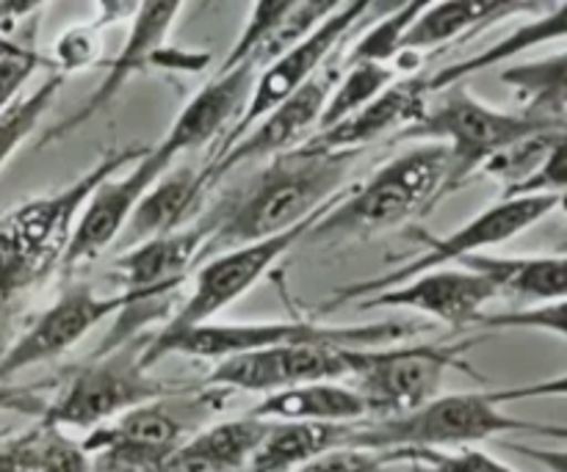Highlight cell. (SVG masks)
<instances>
[{"label": "cell", "mask_w": 567, "mask_h": 472, "mask_svg": "<svg viewBox=\"0 0 567 472\" xmlns=\"http://www.w3.org/2000/svg\"><path fill=\"white\" fill-rule=\"evenodd\" d=\"M358 158L360 153H330L310 144L271 158L199 221L205 230L203 258L282 235L313 219L347 188V175Z\"/></svg>", "instance_id": "6da1fadb"}, {"label": "cell", "mask_w": 567, "mask_h": 472, "mask_svg": "<svg viewBox=\"0 0 567 472\" xmlns=\"http://www.w3.org/2000/svg\"><path fill=\"white\" fill-rule=\"evenodd\" d=\"M567 381L557 376L551 381L526 387H504L491 392H457V396H435L424 407L396 418H365L352 423L349 448H363L377 453L402 451H452L485 442L491 437L529 431V434H551L563 440L565 429L515 420L502 412L504 403L535 396H565Z\"/></svg>", "instance_id": "7a4b0ae2"}, {"label": "cell", "mask_w": 567, "mask_h": 472, "mask_svg": "<svg viewBox=\"0 0 567 472\" xmlns=\"http://www.w3.org/2000/svg\"><path fill=\"white\" fill-rule=\"evenodd\" d=\"M449 149L443 144H413L408 153L382 164L360 186H347L330 210L308 230L305 241H343L374 235L430 213L441 202Z\"/></svg>", "instance_id": "3957f363"}, {"label": "cell", "mask_w": 567, "mask_h": 472, "mask_svg": "<svg viewBox=\"0 0 567 472\" xmlns=\"http://www.w3.org/2000/svg\"><path fill=\"white\" fill-rule=\"evenodd\" d=\"M421 332L413 321H377L363 326H324L310 321H260V324H210L194 326L172 337H150L144 348V368L153 370L161 359L181 354L194 359H230L241 354L286 346L332 348H380L399 346Z\"/></svg>", "instance_id": "277c9868"}, {"label": "cell", "mask_w": 567, "mask_h": 472, "mask_svg": "<svg viewBox=\"0 0 567 472\" xmlns=\"http://www.w3.org/2000/svg\"><path fill=\"white\" fill-rule=\"evenodd\" d=\"M227 396L225 390L188 385L89 431L81 442L89 472H158L188 437L197 434L205 418L225 407Z\"/></svg>", "instance_id": "5b68a950"}, {"label": "cell", "mask_w": 567, "mask_h": 472, "mask_svg": "<svg viewBox=\"0 0 567 472\" xmlns=\"http://www.w3.org/2000/svg\"><path fill=\"white\" fill-rule=\"evenodd\" d=\"M150 337L144 332L122 337L120 343L103 348L97 357L72 370L59 385L53 401H48L39 426L55 431L75 429L89 434L142 403L183 390L181 385L155 379L150 368H144L142 357Z\"/></svg>", "instance_id": "8992f818"}, {"label": "cell", "mask_w": 567, "mask_h": 472, "mask_svg": "<svg viewBox=\"0 0 567 472\" xmlns=\"http://www.w3.org/2000/svg\"><path fill=\"white\" fill-rule=\"evenodd\" d=\"M546 122L526 116L524 111H502L482 103L465 83L446 88L437 103H426L419 119L391 138L393 144H443L449 149V169L443 180L441 199L471 182L480 175L485 160L502 153L507 144L529 136L535 130H548Z\"/></svg>", "instance_id": "52a82bcc"}, {"label": "cell", "mask_w": 567, "mask_h": 472, "mask_svg": "<svg viewBox=\"0 0 567 472\" xmlns=\"http://www.w3.org/2000/svg\"><path fill=\"white\" fill-rule=\"evenodd\" d=\"M482 337L435 346H380L343 348V365L352 390L369 407V418H396L424 407L441 396V385L452 368L471 370L463 354L480 346Z\"/></svg>", "instance_id": "ba28073f"}, {"label": "cell", "mask_w": 567, "mask_h": 472, "mask_svg": "<svg viewBox=\"0 0 567 472\" xmlns=\"http://www.w3.org/2000/svg\"><path fill=\"white\" fill-rule=\"evenodd\" d=\"M563 208V197H518V199H498L496 204L476 213L474 219L465 221L460 230L449 232V235H430V232H419L426 243V252L419 254L410 263L399 265V269L385 271V274L374 276V280L352 282L347 287H338L330 298L324 302V313L343 307V304H358L360 298H369L374 293L391 291V287L402 285V282L413 280V276L424 274V271L443 269L449 263H460L471 254L487 252L493 247L513 241L515 235L526 232L529 227L540 224L543 219Z\"/></svg>", "instance_id": "9c48e42d"}, {"label": "cell", "mask_w": 567, "mask_h": 472, "mask_svg": "<svg viewBox=\"0 0 567 472\" xmlns=\"http://www.w3.org/2000/svg\"><path fill=\"white\" fill-rule=\"evenodd\" d=\"M388 9H391V3H369V0L338 3L336 9H332V14H327L308 36L299 39V42L291 44L288 50H282L275 61H269V64L258 72L252 97H249L241 119L221 136L219 147H216V153H210L208 160L219 158V155L225 153V149H230L255 122L264 119L269 111H275L277 105L286 103L288 97H293L305 83L313 81V77L324 70L332 50L341 42H347V36L354 28L363 25L365 20H374V17H380L382 11Z\"/></svg>", "instance_id": "30bf717a"}, {"label": "cell", "mask_w": 567, "mask_h": 472, "mask_svg": "<svg viewBox=\"0 0 567 472\" xmlns=\"http://www.w3.org/2000/svg\"><path fill=\"white\" fill-rule=\"evenodd\" d=\"M341 193H336L313 219L293 227V230L282 232V235L266 238V241L258 243H247V247L230 249V252L214 254V258L205 260L197 269V274H194L188 298L175 310V315L155 332V337L181 335V332L194 329V326L210 324L216 315L225 313V310L230 307V304H236L244 293L252 291V285H258V280H264V276L269 274V271L275 269L299 241H305L310 227L336 204V199L341 197Z\"/></svg>", "instance_id": "8fae6325"}, {"label": "cell", "mask_w": 567, "mask_h": 472, "mask_svg": "<svg viewBox=\"0 0 567 472\" xmlns=\"http://www.w3.org/2000/svg\"><path fill=\"white\" fill-rule=\"evenodd\" d=\"M144 153H147V147H138V144L136 147L111 149L92 169L83 171L78 180H72L61 191L48 193V197H33L28 202L17 204L14 210H9L0 219V227H6L14 235V241L31 254L33 263L48 276L50 271L59 269L66 241H70L72 230L78 224V216L86 208L94 188L109 180V177L125 171L131 164H136Z\"/></svg>", "instance_id": "7c38bea8"}, {"label": "cell", "mask_w": 567, "mask_h": 472, "mask_svg": "<svg viewBox=\"0 0 567 472\" xmlns=\"http://www.w3.org/2000/svg\"><path fill=\"white\" fill-rule=\"evenodd\" d=\"M125 310L120 293L100 296L92 285H70L61 296L25 326L20 337L0 354V385H11L17 374L59 359L81 343L94 326Z\"/></svg>", "instance_id": "4fadbf2b"}, {"label": "cell", "mask_w": 567, "mask_h": 472, "mask_svg": "<svg viewBox=\"0 0 567 472\" xmlns=\"http://www.w3.org/2000/svg\"><path fill=\"white\" fill-rule=\"evenodd\" d=\"M172 166L164 155L155 147H147V153L136 160V164L127 166V171L109 177L105 182H100L94 188V193L89 197L86 208L78 216V224L72 230L70 241H66L64 254H61L59 269H64L66 274L81 265L92 263L100 254L109 252L111 247L120 238L122 227L131 219L133 208L138 204V199L155 186L164 171H169Z\"/></svg>", "instance_id": "5bb4252c"}, {"label": "cell", "mask_w": 567, "mask_h": 472, "mask_svg": "<svg viewBox=\"0 0 567 472\" xmlns=\"http://www.w3.org/2000/svg\"><path fill=\"white\" fill-rule=\"evenodd\" d=\"M338 81V70H321L310 83H305L293 97L277 105L275 111L255 122L230 149L219 155V158L208 160L199 169L205 186H214L219 177L230 175L238 166L249 164V160H271L277 155L293 153L308 141V133L319 127L321 108H324L327 97H330L332 86Z\"/></svg>", "instance_id": "9a60e30c"}, {"label": "cell", "mask_w": 567, "mask_h": 472, "mask_svg": "<svg viewBox=\"0 0 567 472\" xmlns=\"http://www.w3.org/2000/svg\"><path fill=\"white\" fill-rule=\"evenodd\" d=\"M341 379H347L343 348L286 346L221 359L205 376L203 387L225 392H258V396H271V392L291 390V387Z\"/></svg>", "instance_id": "2e32d148"}, {"label": "cell", "mask_w": 567, "mask_h": 472, "mask_svg": "<svg viewBox=\"0 0 567 472\" xmlns=\"http://www.w3.org/2000/svg\"><path fill=\"white\" fill-rule=\"evenodd\" d=\"M205 252V230L203 224H188L172 235L155 238V241L138 243L116 254L111 263L120 296L125 298V313L136 310L138 321H147L144 307L169 298L177 287L192 274V265Z\"/></svg>", "instance_id": "e0dca14e"}, {"label": "cell", "mask_w": 567, "mask_h": 472, "mask_svg": "<svg viewBox=\"0 0 567 472\" xmlns=\"http://www.w3.org/2000/svg\"><path fill=\"white\" fill-rule=\"evenodd\" d=\"M496 291L482 280L480 274L465 269H435L391 287V291L374 293L369 298H360V310L393 307L410 310V313L426 315L432 321L463 329L476 326L485 315V307L496 302Z\"/></svg>", "instance_id": "ac0fdd59"}, {"label": "cell", "mask_w": 567, "mask_h": 472, "mask_svg": "<svg viewBox=\"0 0 567 472\" xmlns=\"http://www.w3.org/2000/svg\"><path fill=\"white\" fill-rule=\"evenodd\" d=\"M183 3H138L136 14L131 20V33H127V42L120 53L114 55V61L109 64V75L105 81L89 94V99L83 103L81 111H75L72 116H66L61 125H55L53 130L44 133L42 144L55 141V138L70 136L72 130H78L81 125H86L89 119L100 114V111L109 108L111 99L120 97L122 88L127 86V81L142 72L161 66L164 59L166 36L175 28L177 17H181Z\"/></svg>", "instance_id": "d6986e66"}, {"label": "cell", "mask_w": 567, "mask_h": 472, "mask_svg": "<svg viewBox=\"0 0 567 472\" xmlns=\"http://www.w3.org/2000/svg\"><path fill=\"white\" fill-rule=\"evenodd\" d=\"M260 66L241 64L236 70L216 72L210 83H205L197 94L186 103V108L172 122L169 133L155 144L161 155L169 164H177L183 155L203 149L216 136H225L247 108L252 97L255 81H258Z\"/></svg>", "instance_id": "ffe728a7"}, {"label": "cell", "mask_w": 567, "mask_h": 472, "mask_svg": "<svg viewBox=\"0 0 567 472\" xmlns=\"http://www.w3.org/2000/svg\"><path fill=\"white\" fill-rule=\"evenodd\" d=\"M205 191H208V186L203 182L199 169H192V164H175L138 199L131 219L122 227L120 238L111 249H116V254H120L125 249L138 247V243L155 241V238L172 235V232L188 227V219L203 204Z\"/></svg>", "instance_id": "44dd1931"}, {"label": "cell", "mask_w": 567, "mask_h": 472, "mask_svg": "<svg viewBox=\"0 0 567 472\" xmlns=\"http://www.w3.org/2000/svg\"><path fill=\"white\" fill-rule=\"evenodd\" d=\"M338 3H288V0H275V3H255L249 9V20L238 42L227 53L225 64L219 72L236 70L241 64H255L264 70L269 61H275L282 50L297 44L299 39L308 36L327 14H332Z\"/></svg>", "instance_id": "7402d4cb"}, {"label": "cell", "mask_w": 567, "mask_h": 472, "mask_svg": "<svg viewBox=\"0 0 567 472\" xmlns=\"http://www.w3.org/2000/svg\"><path fill=\"white\" fill-rule=\"evenodd\" d=\"M421 81H424V77L396 81L393 86H388L380 97L371 99L365 108H360L358 114L347 116V119L327 127V130H316L313 136H308L305 144H310V147L316 149H330V153L363 155V149L369 147V144H374L377 138L388 136L391 130H404L410 122L419 119V114L426 105V94ZM396 133H393V136H396Z\"/></svg>", "instance_id": "603a6c76"}, {"label": "cell", "mask_w": 567, "mask_h": 472, "mask_svg": "<svg viewBox=\"0 0 567 472\" xmlns=\"http://www.w3.org/2000/svg\"><path fill=\"white\" fill-rule=\"evenodd\" d=\"M266 429L269 423L252 415L205 426L188 437L158 472H247Z\"/></svg>", "instance_id": "cb8c5ba5"}, {"label": "cell", "mask_w": 567, "mask_h": 472, "mask_svg": "<svg viewBox=\"0 0 567 472\" xmlns=\"http://www.w3.org/2000/svg\"><path fill=\"white\" fill-rule=\"evenodd\" d=\"M460 269L480 274L496 296L526 298L535 304L565 302L567 258L565 254H537V258H498L480 252L460 260Z\"/></svg>", "instance_id": "d4e9b609"}, {"label": "cell", "mask_w": 567, "mask_h": 472, "mask_svg": "<svg viewBox=\"0 0 567 472\" xmlns=\"http://www.w3.org/2000/svg\"><path fill=\"white\" fill-rule=\"evenodd\" d=\"M247 415L266 423H360L369 418V407L349 385L316 381L291 390L264 396Z\"/></svg>", "instance_id": "484cf974"}, {"label": "cell", "mask_w": 567, "mask_h": 472, "mask_svg": "<svg viewBox=\"0 0 567 472\" xmlns=\"http://www.w3.org/2000/svg\"><path fill=\"white\" fill-rule=\"evenodd\" d=\"M548 6L537 3H449V0H437V3H421L419 14H415L413 25L408 28L402 39V50L399 53L421 55L424 59L426 50L443 48L452 44L454 39L465 36V33L476 31L482 25L504 20V17L524 14V11H546Z\"/></svg>", "instance_id": "4316f807"}, {"label": "cell", "mask_w": 567, "mask_h": 472, "mask_svg": "<svg viewBox=\"0 0 567 472\" xmlns=\"http://www.w3.org/2000/svg\"><path fill=\"white\" fill-rule=\"evenodd\" d=\"M352 423H269L247 472H293L336 448H349Z\"/></svg>", "instance_id": "83f0119b"}, {"label": "cell", "mask_w": 567, "mask_h": 472, "mask_svg": "<svg viewBox=\"0 0 567 472\" xmlns=\"http://www.w3.org/2000/svg\"><path fill=\"white\" fill-rule=\"evenodd\" d=\"M565 28H567V6L554 3L551 9L543 11L540 17H535V20L526 22V25L515 28V31L509 33V36H504L502 42H493L491 48L482 50V53L471 55V59L460 61V64H449L446 70L435 72L432 77L421 81L424 94L430 97V94L443 92V88H452L457 86V83H465V77L476 75L480 70H487V66L493 64H507V61L518 59L520 53L548 42V39H563Z\"/></svg>", "instance_id": "f1b7e54d"}, {"label": "cell", "mask_w": 567, "mask_h": 472, "mask_svg": "<svg viewBox=\"0 0 567 472\" xmlns=\"http://www.w3.org/2000/svg\"><path fill=\"white\" fill-rule=\"evenodd\" d=\"M502 81L524 99V114L554 127H567V55L557 53L532 64L509 66Z\"/></svg>", "instance_id": "f546056e"}, {"label": "cell", "mask_w": 567, "mask_h": 472, "mask_svg": "<svg viewBox=\"0 0 567 472\" xmlns=\"http://www.w3.org/2000/svg\"><path fill=\"white\" fill-rule=\"evenodd\" d=\"M565 130L567 127H548V130H535L529 133V136L518 138V141L507 144L502 153H496L491 160H485L480 175L502 182V197H507L515 188L524 186V182L551 158L554 149L567 144Z\"/></svg>", "instance_id": "4dcf8cb0"}, {"label": "cell", "mask_w": 567, "mask_h": 472, "mask_svg": "<svg viewBox=\"0 0 567 472\" xmlns=\"http://www.w3.org/2000/svg\"><path fill=\"white\" fill-rule=\"evenodd\" d=\"M396 83V72L393 66L385 64H347V72L338 75L336 86H332L330 97H327L324 108H321L319 127L316 130H327V127L338 125L347 116L358 114L360 108L380 97L388 86Z\"/></svg>", "instance_id": "1f68e13d"}, {"label": "cell", "mask_w": 567, "mask_h": 472, "mask_svg": "<svg viewBox=\"0 0 567 472\" xmlns=\"http://www.w3.org/2000/svg\"><path fill=\"white\" fill-rule=\"evenodd\" d=\"M42 9L44 6H37L11 39L0 36V114L20 99L22 86L44 61L37 50Z\"/></svg>", "instance_id": "d6a6232c"}, {"label": "cell", "mask_w": 567, "mask_h": 472, "mask_svg": "<svg viewBox=\"0 0 567 472\" xmlns=\"http://www.w3.org/2000/svg\"><path fill=\"white\" fill-rule=\"evenodd\" d=\"M61 86H64V75L50 70L48 77L33 92H28L25 97H20L11 108L0 114V169L25 144V138L37 130L42 116L53 108Z\"/></svg>", "instance_id": "836d02e7"}, {"label": "cell", "mask_w": 567, "mask_h": 472, "mask_svg": "<svg viewBox=\"0 0 567 472\" xmlns=\"http://www.w3.org/2000/svg\"><path fill=\"white\" fill-rule=\"evenodd\" d=\"M421 3H393L385 14L374 20V25L360 33L358 42L347 53V64H385L391 66L402 50V39L413 25ZM343 64V66H347Z\"/></svg>", "instance_id": "e575fe53"}, {"label": "cell", "mask_w": 567, "mask_h": 472, "mask_svg": "<svg viewBox=\"0 0 567 472\" xmlns=\"http://www.w3.org/2000/svg\"><path fill=\"white\" fill-rule=\"evenodd\" d=\"M391 462H415L421 472H518L482 448H452V451H402L388 453Z\"/></svg>", "instance_id": "d590c367"}, {"label": "cell", "mask_w": 567, "mask_h": 472, "mask_svg": "<svg viewBox=\"0 0 567 472\" xmlns=\"http://www.w3.org/2000/svg\"><path fill=\"white\" fill-rule=\"evenodd\" d=\"M44 280V271L33 263L31 254L14 241L6 227H0V304L11 302L17 293L39 285Z\"/></svg>", "instance_id": "8d00e7d4"}, {"label": "cell", "mask_w": 567, "mask_h": 472, "mask_svg": "<svg viewBox=\"0 0 567 472\" xmlns=\"http://www.w3.org/2000/svg\"><path fill=\"white\" fill-rule=\"evenodd\" d=\"M37 472H89V457L81 442L70 440L64 431L42 426Z\"/></svg>", "instance_id": "74e56055"}, {"label": "cell", "mask_w": 567, "mask_h": 472, "mask_svg": "<svg viewBox=\"0 0 567 472\" xmlns=\"http://www.w3.org/2000/svg\"><path fill=\"white\" fill-rule=\"evenodd\" d=\"M97 28L89 22V25H75L59 39L55 44V66L53 70L59 75H70V72L83 70V66L94 64L100 55V39Z\"/></svg>", "instance_id": "f35d334b"}, {"label": "cell", "mask_w": 567, "mask_h": 472, "mask_svg": "<svg viewBox=\"0 0 567 472\" xmlns=\"http://www.w3.org/2000/svg\"><path fill=\"white\" fill-rule=\"evenodd\" d=\"M391 464L388 453L363 451V448H336L293 472H388Z\"/></svg>", "instance_id": "ab89813d"}, {"label": "cell", "mask_w": 567, "mask_h": 472, "mask_svg": "<svg viewBox=\"0 0 567 472\" xmlns=\"http://www.w3.org/2000/svg\"><path fill=\"white\" fill-rule=\"evenodd\" d=\"M476 326H509V329H540L554 332L559 340H565V302L540 304L532 313L526 310H513L507 315H482Z\"/></svg>", "instance_id": "60d3db41"}, {"label": "cell", "mask_w": 567, "mask_h": 472, "mask_svg": "<svg viewBox=\"0 0 567 472\" xmlns=\"http://www.w3.org/2000/svg\"><path fill=\"white\" fill-rule=\"evenodd\" d=\"M39 442H42V426L9 434L0 440V472H37Z\"/></svg>", "instance_id": "b9f144b4"}, {"label": "cell", "mask_w": 567, "mask_h": 472, "mask_svg": "<svg viewBox=\"0 0 567 472\" xmlns=\"http://www.w3.org/2000/svg\"><path fill=\"white\" fill-rule=\"evenodd\" d=\"M44 387H50V381H44V385H0V412H20V415H37V418H42L44 407H48V401H44L42 396H39V390H44Z\"/></svg>", "instance_id": "7bdbcfd3"}, {"label": "cell", "mask_w": 567, "mask_h": 472, "mask_svg": "<svg viewBox=\"0 0 567 472\" xmlns=\"http://www.w3.org/2000/svg\"><path fill=\"white\" fill-rule=\"evenodd\" d=\"M9 434H11V431L3 429V431H0V440H6V437H9Z\"/></svg>", "instance_id": "ee69618b"}]
</instances>
